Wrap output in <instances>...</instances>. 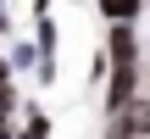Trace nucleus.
Masks as SVG:
<instances>
[{
  "label": "nucleus",
  "instance_id": "423d86ee",
  "mask_svg": "<svg viewBox=\"0 0 150 139\" xmlns=\"http://www.w3.org/2000/svg\"><path fill=\"white\" fill-rule=\"evenodd\" d=\"M17 139H50V117H45L39 106H28V128H22Z\"/></svg>",
  "mask_w": 150,
  "mask_h": 139
},
{
  "label": "nucleus",
  "instance_id": "39448f33",
  "mask_svg": "<svg viewBox=\"0 0 150 139\" xmlns=\"http://www.w3.org/2000/svg\"><path fill=\"white\" fill-rule=\"evenodd\" d=\"M11 72H33V61H39V45H11Z\"/></svg>",
  "mask_w": 150,
  "mask_h": 139
},
{
  "label": "nucleus",
  "instance_id": "9d476101",
  "mask_svg": "<svg viewBox=\"0 0 150 139\" xmlns=\"http://www.w3.org/2000/svg\"><path fill=\"white\" fill-rule=\"evenodd\" d=\"M111 139H128V134H122V128H117V134H111Z\"/></svg>",
  "mask_w": 150,
  "mask_h": 139
},
{
  "label": "nucleus",
  "instance_id": "1a4fd4ad",
  "mask_svg": "<svg viewBox=\"0 0 150 139\" xmlns=\"http://www.w3.org/2000/svg\"><path fill=\"white\" fill-rule=\"evenodd\" d=\"M39 11H50V0H33V17H39Z\"/></svg>",
  "mask_w": 150,
  "mask_h": 139
},
{
  "label": "nucleus",
  "instance_id": "7ed1b4c3",
  "mask_svg": "<svg viewBox=\"0 0 150 139\" xmlns=\"http://www.w3.org/2000/svg\"><path fill=\"white\" fill-rule=\"evenodd\" d=\"M117 128H122L128 139H145V134H150V100H139V95H134V100L117 111Z\"/></svg>",
  "mask_w": 150,
  "mask_h": 139
},
{
  "label": "nucleus",
  "instance_id": "6e6552de",
  "mask_svg": "<svg viewBox=\"0 0 150 139\" xmlns=\"http://www.w3.org/2000/svg\"><path fill=\"white\" fill-rule=\"evenodd\" d=\"M0 139H17V128H11V117H0Z\"/></svg>",
  "mask_w": 150,
  "mask_h": 139
},
{
  "label": "nucleus",
  "instance_id": "f257e3e1",
  "mask_svg": "<svg viewBox=\"0 0 150 139\" xmlns=\"http://www.w3.org/2000/svg\"><path fill=\"white\" fill-rule=\"evenodd\" d=\"M111 67V89H106V111L117 117L134 95H139V61H106Z\"/></svg>",
  "mask_w": 150,
  "mask_h": 139
},
{
  "label": "nucleus",
  "instance_id": "20e7f679",
  "mask_svg": "<svg viewBox=\"0 0 150 139\" xmlns=\"http://www.w3.org/2000/svg\"><path fill=\"white\" fill-rule=\"evenodd\" d=\"M100 11H106V22H134L145 11V0H100Z\"/></svg>",
  "mask_w": 150,
  "mask_h": 139
},
{
  "label": "nucleus",
  "instance_id": "0eeeda50",
  "mask_svg": "<svg viewBox=\"0 0 150 139\" xmlns=\"http://www.w3.org/2000/svg\"><path fill=\"white\" fill-rule=\"evenodd\" d=\"M39 56H56V17L39 11Z\"/></svg>",
  "mask_w": 150,
  "mask_h": 139
},
{
  "label": "nucleus",
  "instance_id": "f03ea898",
  "mask_svg": "<svg viewBox=\"0 0 150 139\" xmlns=\"http://www.w3.org/2000/svg\"><path fill=\"white\" fill-rule=\"evenodd\" d=\"M106 61H139L134 22H111V33H106Z\"/></svg>",
  "mask_w": 150,
  "mask_h": 139
}]
</instances>
